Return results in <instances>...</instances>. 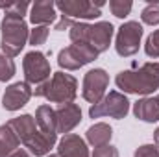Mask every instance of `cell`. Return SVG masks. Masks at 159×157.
Wrapping results in <instances>:
<instances>
[{"mask_svg":"<svg viewBox=\"0 0 159 157\" xmlns=\"http://www.w3.org/2000/svg\"><path fill=\"white\" fill-rule=\"evenodd\" d=\"M115 81L124 92L150 94L159 89V63H144L137 70H122Z\"/></svg>","mask_w":159,"mask_h":157,"instance_id":"6da1fadb","label":"cell"},{"mask_svg":"<svg viewBox=\"0 0 159 157\" xmlns=\"http://www.w3.org/2000/svg\"><path fill=\"white\" fill-rule=\"evenodd\" d=\"M76 89H78V81L74 76L65 72H54L48 81L37 85L34 94L61 105V104H70L76 98Z\"/></svg>","mask_w":159,"mask_h":157,"instance_id":"7a4b0ae2","label":"cell"},{"mask_svg":"<svg viewBox=\"0 0 159 157\" xmlns=\"http://www.w3.org/2000/svg\"><path fill=\"white\" fill-rule=\"evenodd\" d=\"M111 37H113V24L111 22H96V24L74 22L70 26V41L89 44L98 54L106 52L109 48Z\"/></svg>","mask_w":159,"mask_h":157,"instance_id":"3957f363","label":"cell"},{"mask_svg":"<svg viewBox=\"0 0 159 157\" xmlns=\"http://www.w3.org/2000/svg\"><path fill=\"white\" fill-rule=\"evenodd\" d=\"M2 52L7 57H15L20 54V50L26 46V41L30 37L28 34V26L24 22L22 17L19 15H11L6 13V17L2 19Z\"/></svg>","mask_w":159,"mask_h":157,"instance_id":"277c9868","label":"cell"},{"mask_svg":"<svg viewBox=\"0 0 159 157\" xmlns=\"http://www.w3.org/2000/svg\"><path fill=\"white\" fill-rule=\"evenodd\" d=\"M129 111V102L124 94L117 91H111L106 94L98 104L91 105L89 117L91 118H100V117H111V118H124Z\"/></svg>","mask_w":159,"mask_h":157,"instance_id":"5b68a950","label":"cell"},{"mask_svg":"<svg viewBox=\"0 0 159 157\" xmlns=\"http://www.w3.org/2000/svg\"><path fill=\"white\" fill-rule=\"evenodd\" d=\"M98 57V52L89 46V44H83V43H72L70 46L63 48L59 54H57V63L61 69H67V70H76L80 67L91 63L93 59Z\"/></svg>","mask_w":159,"mask_h":157,"instance_id":"8992f818","label":"cell"},{"mask_svg":"<svg viewBox=\"0 0 159 157\" xmlns=\"http://www.w3.org/2000/svg\"><path fill=\"white\" fill-rule=\"evenodd\" d=\"M143 37V26L137 20H128L119 28L117 34V43H115V50L122 57H129L133 54L139 52V44Z\"/></svg>","mask_w":159,"mask_h":157,"instance_id":"52a82bcc","label":"cell"},{"mask_svg":"<svg viewBox=\"0 0 159 157\" xmlns=\"http://www.w3.org/2000/svg\"><path fill=\"white\" fill-rule=\"evenodd\" d=\"M22 69H24V78L28 85H41L44 81L50 79V63L46 59L44 54H41L37 50L28 52L24 56L22 61Z\"/></svg>","mask_w":159,"mask_h":157,"instance_id":"ba28073f","label":"cell"},{"mask_svg":"<svg viewBox=\"0 0 159 157\" xmlns=\"http://www.w3.org/2000/svg\"><path fill=\"white\" fill-rule=\"evenodd\" d=\"M104 2H87V0H59L56 2V7L63 13L67 19H96L100 17V7Z\"/></svg>","mask_w":159,"mask_h":157,"instance_id":"9c48e42d","label":"cell"},{"mask_svg":"<svg viewBox=\"0 0 159 157\" xmlns=\"http://www.w3.org/2000/svg\"><path fill=\"white\" fill-rule=\"evenodd\" d=\"M107 85H109L107 72L104 69H93L83 78V91H81V94H83V98L87 102H91L94 105V104H98L104 98Z\"/></svg>","mask_w":159,"mask_h":157,"instance_id":"30bf717a","label":"cell"},{"mask_svg":"<svg viewBox=\"0 0 159 157\" xmlns=\"http://www.w3.org/2000/svg\"><path fill=\"white\" fill-rule=\"evenodd\" d=\"M32 94H34V91H32V87L26 81H17V83L9 85L6 89L4 98H2V107L6 111H17L22 105L28 104V100L32 98Z\"/></svg>","mask_w":159,"mask_h":157,"instance_id":"8fae6325","label":"cell"},{"mask_svg":"<svg viewBox=\"0 0 159 157\" xmlns=\"http://www.w3.org/2000/svg\"><path fill=\"white\" fill-rule=\"evenodd\" d=\"M56 118H57V133H70L80 122H81V109L78 104H61L56 109Z\"/></svg>","mask_w":159,"mask_h":157,"instance_id":"7c38bea8","label":"cell"},{"mask_svg":"<svg viewBox=\"0 0 159 157\" xmlns=\"http://www.w3.org/2000/svg\"><path fill=\"white\" fill-rule=\"evenodd\" d=\"M7 126L13 129V133L17 135V139L26 144L28 141H32L37 133H39V128H37V122L32 115H20L17 118H11L7 122Z\"/></svg>","mask_w":159,"mask_h":157,"instance_id":"4fadbf2b","label":"cell"},{"mask_svg":"<svg viewBox=\"0 0 159 157\" xmlns=\"http://www.w3.org/2000/svg\"><path fill=\"white\" fill-rule=\"evenodd\" d=\"M57 154L61 157H89L85 141L76 133H67L57 144Z\"/></svg>","mask_w":159,"mask_h":157,"instance_id":"5bb4252c","label":"cell"},{"mask_svg":"<svg viewBox=\"0 0 159 157\" xmlns=\"http://www.w3.org/2000/svg\"><path fill=\"white\" fill-rule=\"evenodd\" d=\"M35 122H37V128H39L41 133H44L46 137L54 139L56 141V135H57V118H56V111L50 107V105H39L37 111H35Z\"/></svg>","mask_w":159,"mask_h":157,"instance_id":"9a60e30c","label":"cell"},{"mask_svg":"<svg viewBox=\"0 0 159 157\" xmlns=\"http://www.w3.org/2000/svg\"><path fill=\"white\" fill-rule=\"evenodd\" d=\"M57 19L56 13V4L50 0H43V2H35L32 6V13H30V20L37 26H48Z\"/></svg>","mask_w":159,"mask_h":157,"instance_id":"2e32d148","label":"cell"},{"mask_svg":"<svg viewBox=\"0 0 159 157\" xmlns=\"http://www.w3.org/2000/svg\"><path fill=\"white\" fill-rule=\"evenodd\" d=\"M133 113L139 120L144 122H157L159 120V104L156 98H143L139 102H135L133 105Z\"/></svg>","mask_w":159,"mask_h":157,"instance_id":"e0dca14e","label":"cell"},{"mask_svg":"<svg viewBox=\"0 0 159 157\" xmlns=\"http://www.w3.org/2000/svg\"><path fill=\"white\" fill-rule=\"evenodd\" d=\"M85 135H87L89 144H93L94 148H98V146L109 144V141H111V137H113V129H111V126H109V124L98 122V124L91 126V128L87 129V133H85Z\"/></svg>","mask_w":159,"mask_h":157,"instance_id":"ac0fdd59","label":"cell"},{"mask_svg":"<svg viewBox=\"0 0 159 157\" xmlns=\"http://www.w3.org/2000/svg\"><path fill=\"white\" fill-rule=\"evenodd\" d=\"M19 146H20V141L17 139L13 129L7 124L0 126V152L6 157H9L15 150H19Z\"/></svg>","mask_w":159,"mask_h":157,"instance_id":"d6986e66","label":"cell"},{"mask_svg":"<svg viewBox=\"0 0 159 157\" xmlns=\"http://www.w3.org/2000/svg\"><path fill=\"white\" fill-rule=\"evenodd\" d=\"M15 70H17V67H15L13 59L4 56V54H0V81L11 79L15 76Z\"/></svg>","mask_w":159,"mask_h":157,"instance_id":"ffe728a7","label":"cell"},{"mask_svg":"<svg viewBox=\"0 0 159 157\" xmlns=\"http://www.w3.org/2000/svg\"><path fill=\"white\" fill-rule=\"evenodd\" d=\"M143 22L144 24H150V26H156L159 24V2H150L144 9H143V15H141Z\"/></svg>","mask_w":159,"mask_h":157,"instance_id":"44dd1931","label":"cell"},{"mask_svg":"<svg viewBox=\"0 0 159 157\" xmlns=\"http://www.w3.org/2000/svg\"><path fill=\"white\" fill-rule=\"evenodd\" d=\"M131 7H133V4L128 2V0H111V2H109L111 13H113L115 17H119V19H124L126 15H129Z\"/></svg>","mask_w":159,"mask_h":157,"instance_id":"7402d4cb","label":"cell"},{"mask_svg":"<svg viewBox=\"0 0 159 157\" xmlns=\"http://www.w3.org/2000/svg\"><path fill=\"white\" fill-rule=\"evenodd\" d=\"M0 7L6 9V13H11V15H19V17H22V15H26L30 4H28V2H6V4L0 2Z\"/></svg>","mask_w":159,"mask_h":157,"instance_id":"603a6c76","label":"cell"},{"mask_svg":"<svg viewBox=\"0 0 159 157\" xmlns=\"http://www.w3.org/2000/svg\"><path fill=\"white\" fill-rule=\"evenodd\" d=\"M144 52H146V56H150V57H154V59L159 57V30H156V32L146 39Z\"/></svg>","mask_w":159,"mask_h":157,"instance_id":"cb8c5ba5","label":"cell"},{"mask_svg":"<svg viewBox=\"0 0 159 157\" xmlns=\"http://www.w3.org/2000/svg\"><path fill=\"white\" fill-rule=\"evenodd\" d=\"M48 37V26H35L32 32H30V44L37 46V44H43Z\"/></svg>","mask_w":159,"mask_h":157,"instance_id":"d4e9b609","label":"cell"},{"mask_svg":"<svg viewBox=\"0 0 159 157\" xmlns=\"http://www.w3.org/2000/svg\"><path fill=\"white\" fill-rule=\"evenodd\" d=\"M133 157H159V144H144L137 148Z\"/></svg>","mask_w":159,"mask_h":157,"instance_id":"484cf974","label":"cell"},{"mask_svg":"<svg viewBox=\"0 0 159 157\" xmlns=\"http://www.w3.org/2000/svg\"><path fill=\"white\" fill-rule=\"evenodd\" d=\"M93 157H119V150L111 144H104V146L94 148Z\"/></svg>","mask_w":159,"mask_h":157,"instance_id":"4316f807","label":"cell"},{"mask_svg":"<svg viewBox=\"0 0 159 157\" xmlns=\"http://www.w3.org/2000/svg\"><path fill=\"white\" fill-rule=\"evenodd\" d=\"M72 24H74V22H72L70 19H67V17H63V15H61V20H59V22L56 24V30H57V32H63V30L70 28Z\"/></svg>","mask_w":159,"mask_h":157,"instance_id":"83f0119b","label":"cell"},{"mask_svg":"<svg viewBox=\"0 0 159 157\" xmlns=\"http://www.w3.org/2000/svg\"><path fill=\"white\" fill-rule=\"evenodd\" d=\"M9 157H32V155H30L26 150H20V148H19V150H15V152H13Z\"/></svg>","mask_w":159,"mask_h":157,"instance_id":"f1b7e54d","label":"cell"},{"mask_svg":"<svg viewBox=\"0 0 159 157\" xmlns=\"http://www.w3.org/2000/svg\"><path fill=\"white\" fill-rule=\"evenodd\" d=\"M154 139H156V142L159 144V128L156 129V133H154Z\"/></svg>","mask_w":159,"mask_h":157,"instance_id":"f546056e","label":"cell"},{"mask_svg":"<svg viewBox=\"0 0 159 157\" xmlns=\"http://www.w3.org/2000/svg\"><path fill=\"white\" fill-rule=\"evenodd\" d=\"M48 157H61L59 154H52V155H48Z\"/></svg>","mask_w":159,"mask_h":157,"instance_id":"4dcf8cb0","label":"cell"},{"mask_svg":"<svg viewBox=\"0 0 159 157\" xmlns=\"http://www.w3.org/2000/svg\"><path fill=\"white\" fill-rule=\"evenodd\" d=\"M0 157H6V155H4V154H2V152H0Z\"/></svg>","mask_w":159,"mask_h":157,"instance_id":"1f68e13d","label":"cell"},{"mask_svg":"<svg viewBox=\"0 0 159 157\" xmlns=\"http://www.w3.org/2000/svg\"><path fill=\"white\" fill-rule=\"evenodd\" d=\"M156 100H157V104H159V94H157V98H156Z\"/></svg>","mask_w":159,"mask_h":157,"instance_id":"d6a6232c","label":"cell"}]
</instances>
